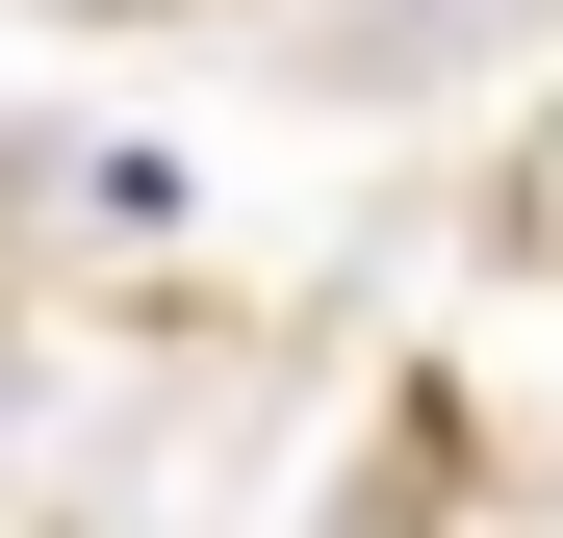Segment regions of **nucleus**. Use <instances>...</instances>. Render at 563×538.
I'll return each mask as SVG.
<instances>
[{"mask_svg": "<svg viewBox=\"0 0 563 538\" xmlns=\"http://www.w3.org/2000/svg\"><path fill=\"white\" fill-rule=\"evenodd\" d=\"M52 26H179V0H52Z\"/></svg>", "mask_w": 563, "mask_h": 538, "instance_id": "obj_3", "label": "nucleus"}, {"mask_svg": "<svg viewBox=\"0 0 563 538\" xmlns=\"http://www.w3.org/2000/svg\"><path fill=\"white\" fill-rule=\"evenodd\" d=\"M487 256H538V283H563V103L512 129V179H487Z\"/></svg>", "mask_w": 563, "mask_h": 538, "instance_id": "obj_1", "label": "nucleus"}, {"mask_svg": "<svg viewBox=\"0 0 563 538\" xmlns=\"http://www.w3.org/2000/svg\"><path fill=\"white\" fill-rule=\"evenodd\" d=\"M461 26H487V0H358V52H461Z\"/></svg>", "mask_w": 563, "mask_h": 538, "instance_id": "obj_2", "label": "nucleus"}]
</instances>
